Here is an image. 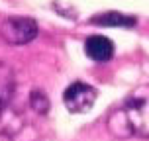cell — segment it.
I'll use <instances>...</instances> for the list:
<instances>
[{
	"label": "cell",
	"mask_w": 149,
	"mask_h": 141,
	"mask_svg": "<svg viewBox=\"0 0 149 141\" xmlns=\"http://www.w3.org/2000/svg\"><path fill=\"white\" fill-rule=\"evenodd\" d=\"M84 51L92 61L96 63H106L114 55V43L106 35H90L84 43Z\"/></svg>",
	"instance_id": "obj_5"
},
{
	"label": "cell",
	"mask_w": 149,
	"mask_h": 141,
	"mask_svg": "<svg viewBox=\"0 0 149 141\" xmlns=\"http://www.w3.org/2000/svg\"><path fill=\"white\" fill-rule=\"evenodd\" d=\"M92 22L100 24V26H124V28H132V26H135V18L110 12V14H102L100 18H94Z\"/></svg>",
	"instance_id": "obj_6"
},
{
	"label": "cell",
	"mask_w": 149,
	"mask_h": 141,
	"mask_svg": "<svg viewBox=\"0 0 149 141\" xmlns=\"http://www.w3.org/2000/svg\"><path fill=\"white\" fill-rule=\"evenodd\" d=\"M0 35H2L4 41H8L12 45L30 43L37 35V24L31 18H24V16L8 18L0 26Z\"/></svg>",
	"instance_id": "obj_3"
},
{
	"label": "cell",
	"mask_w": 149,
	"mask_h": 141,
	"mask_svg": "<svg viewBox=\"0 0 149 141\" xmlns=\"http://www.w3.org/2000/svg\"><path fill=\"white\" fill-rule=\"evenodd\" d=\"M63 102L67 106V110L73 112V114L88 112L90 108H92V104L96 102V90L92 88L90 84L74 82V84H71V86L65 90Z\"/></svg>",
	"instance_id": "obj_4"
},
{
	"label": "cell",
	"mask_w": 149,
	"mask_h": 141,
	"mask_svg": "<svg viewBox=\"0 0 149 141\" xmlns=\"http://www.w3.org/2000/svg\"><path fill=\"white\" fill-rule=\"evenodd\" d=\"M108 129L116 137H149V86L135 88L120 110L112 112Z\"/></svg>",
	"instance_id": "obj_1"
},
{
	"label": "cell",
	"mask_w": 149,
	"mask_h": 141,
	"mask_svg": "<svg viewBox=\"0 0 149 141\" xmlns=\"http://www.w3.org/2000/svg\"><path fill=\"white\" fill-rule=\"evenodd\" d=\"M14 76L6 65H0V133L16 135L24 126V119L12 108Z\"/></svg>",
	"instance_id": "obj_2"
},
{
	"label": "cell",
	"mask_w": 149,
	"mask_h": 141,
	"mask_svg": "<svg viewBox=\"0 0 149 141\" xmlns=\"http://www.w3.org/2000/svg\"><path fill=\"white\" fill-rule=\"evenodd\" d=\"M30 106L37 114H45V112L49 110V100H47V96H45L43 92L36 90V92H31V96H30Z\"/></svg>",
	"instance_id": "obj_7"
}]
</instances>
